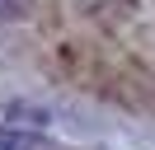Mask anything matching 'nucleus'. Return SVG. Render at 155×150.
I'll list each match as a JSON object with an SVG mask.
<instances>
[{"label": "nucleus", "instance_id": "f257e3e1", "mask_svg": "<svg viewBox=\"0 0 155 150\" xmlns=\"http://www.w3.org/2000/svg\"><path fill=\"white\" fill-rule=\"evenodd\" d=\"M0 150H47L38 136H19V131H0Z\"/></svg>", "mask_w": 155, "mask_h": 150}]
</instances>
